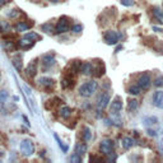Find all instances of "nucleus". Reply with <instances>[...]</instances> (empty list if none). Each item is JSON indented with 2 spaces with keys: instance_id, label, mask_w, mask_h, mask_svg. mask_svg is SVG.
Listing matches in <instances>:
<instances>
[{
  "instance_id": "nucleus-28",
  "label": "nucleus",
  "mask_w": 163,
  "mask_h": 163,
  "mask_svg": "<svg viewBox=\"0 0 163 163\" xmlns=\"http://www.w3.org/2000/svg\"><path fill=\"white\" fill-rule=\"evenodd\" d=\"M129 93L134 94V96L139 94L140 93V87L139 86H131V87H129Z\"/></svg>"
},
{
  "instance_id": "nucleus-38",
  "label": "nucleus",
  "mask_w": 163,
  "mask_h": 163,
  "mask_svg": "<svg viewBox=\"0 0 163 163\" xmlns=\"http://www.w3.org/2000/svg\"><path fill=\"white\" fill-rule=\"evenodd\" d=\"M148 133H149V135H151V136H155V131H153V130H149Z\"/></svg>"
},
{
  "instance_id": "nucleus-14",
  "label": "nucleus",
  "mask_w": 163,
  "mask_h": 163,
  "mask_svg": "<svg viewBox=\"0 0 163 163\" xmlns=\"http://www.w3.org/2000/svg\"><path fill=\"white\" fill-rule=\"evenodd\" d=\"M105 65H103V62L101 61V60H98L97 61V65H96V68L93 69V72H94V74H96V76L97 78H100V76H102L103 74H105Z\"/></svg>"
},
{
  "instance_id": "nucleus-25",
  "label": "nucleus",
  "mask_w": 163,
  "mask_h": 163,
  "mask_svg": "<svg viewBox=\"0 0 163 163\" xmlns=\"http://www.w3.org/2000/svg\"><path fill=\"white\" fill-rule=\"evenodd\" d=\"M10 30V26L5 20H0V32H8Z\"/></svg>"
},
{
  "instance_id": "nucleus-32",
  "label": "nucleus",
  "mask_w": 163,
  "mask_h": 163,
  "mask_svg": "<svg viewBox=\"0 0 163 163\" xmlns=\"http://www.w3.org/2000/svg\"><path fill=\"white\" fill-rule=\"evenodd\" d=\"M8 96H9V93L6 90H0V103L5 102V100L8 98Z\"/></svg>"
},
{
  "instance_id": "nucleus-3",
  "label": "nucleus",
  "mask_w": 163,
  "mask_h": 163,
  "mask_svg": "<svg viewBox=\"0 0 163 163\" xmlns=\"http://www.w3.org/2000/svg\"><path fill=\"white\" fill-rule=\"evenodd\" d=\"M69 28H70V19L68 17H61L55 27V32L56 33H64V32L69 31Z\"/></svg>"
},
{
  "instance_id": "nucleus-19",
  "label": "nucleus",
  "mask_w": 163,
  "mask_h": 163,
  "mask_svg": "<svg viewBox=\"0 0 163 163\" xmlns=\"http://www.w3.org/2000/svg\"><path fill=\"white\" fill-rule=\"evenodd\" d=\"M153 16H154V18L158 20V22H161V23H163V10H161L158 6H154L153 8Z\"/></svg>"
},
{
  "instance_id": "nucleus-5",
  "label": "nucleus",
  "mask_w": 163,
  "mask_h": 163,
  "mask_svg": "<svg viewBox=\"0 0 163 163\" xmlns=\"http://www.w3.org/2000/svg\"><path fill=\"white\" fill-rule=\"evenodd\" d=\"M113 148H115V144H113V141L110 140V139H103L101 141V144H100V151L106 155H108L110 153H112Z\"/></svg>"
},
{
  "instance_id": "nucleus-33",
  "label": "nucleus",
  "mask_w": 163,
  "mask_h": 163,
  "mask_svg": "<svg viewBox=\"0 0 163 163\" xmlns=\"http://www.w3.org/2000/svg\"><path fill=\"white\" fill-rule=\"evenodd\" d=\"M144 122L147 125H153L155 122H158V120H157V117H148V119H144Z\"/></svg>"
},
{
  "instance_id": "nucleus-9",
  "label": "nucleus",
  "mask_w": 163,
  "mask_h": 163,
  "mask_svg": "<svg viewBox=\"0 0 163 163\" xmlns=\"http://www.w3.org/2000/svg\"><path fill=\"white\" fill-rule=\"evenodd\" d=\"M153 103H154V106H157V107L163 108V92L162 90H157L153 94Z\"/></svg>"
},
{
  "instance_id": "nucleus-22",
  "label": "nucleus",
  "mask_w": 163,
  "mask_h": 163,
  "mask_svg": "<svg viewBox=\"0 0 163 163\" xmlns=\"http://www.w3.org/2000/svg\"><path fill=\"white\" fill-rule=\"evenodd\" d=\"M75 153L78 154H84V153H87V144L86 143H76L75 145Z\"/></svg>"
},
{
  "instance_id": "nucleus-16",
  "label": "nucleus",
  "mask_w": 163,
  "mask_h": 163,
  "mask_svg": "<svg viewBox=\"0 0 163 163\" xmlns=\"http://www.w3.org/2000/svg\"><path fill=\"white\" fill-rule=\"evenodd\" d=\"M122 108V101H121V98L120 97H116L115 98V101L112 102V105H111V111H113V112H119L120 110Z\"/></svg>"
},
{
  "instance_id": "nucleus-24",
  "label": "nucleus",
  "mask_w": 163,
  "mask_h": 163,
  "mask_svg": "<svg viewBox=\"0 0 163 163\" xmlns=\"http://www.w3.org/2000/svg\"><path fill=\"white\" fill-rule=\"evenodd\" d=\"M138 108V101L136 100H130L129 101V105H127V110L130 112H134Z\"/></svg>"
},
{
  "instance_id": "nucleus-34",
  "label": "nucleus",
  "mask_w": 163,
  "mask_h": 163,
  "mask_svg": "<svg viewBox=\"0 0 163 163\" xmlns=\"http://www.w3.org/2000/svg\"><path fill=\"white\" fill-rule=\"evenodd\" d=\"M82 30H83V27H82L80 24H75V26L72 27V31H73L74 33H79V32H82Z\"/></svg>"
},
{
  "instance_id": "nucleus-15",
  "label": "nucleus",
  "mask_w": 163,
  "mask_h": 163,
  "mask_svg": "<svg viewBox=\"0 0 163 163\" xmlns=\"http://www.w3.org/2000/svg\"><path fill=\"white\" fill-rule=\"evenodd\" d=\"M33 26V22H19L17 26H16V30L19 31V32H24V31H28L30 28Z\"/></svg>"
},
{
  "instance_id": "nucleus-6",
  "label": "nucleus",
  "mask_w": 163,
  "mask_h": 163,
  "mask_svg": "<svg viewBox=\"0 0 163 163\" xmlns=\"http://www.w3.org/2000/svg\"><path fill=\"white\" fill-rule=\"evenodd\" d=\"M151 84H152V80H151V75L149 74L144 73V74L140 75L139 80H138V86L140 87V89H148L151 87Z\"/></svg>"
},
{
  "instance_id": "nucleus-35",
  "label": "nucleus",
  "mask_w": 163,
  "mask_h": 163,
  "mask_svg": "<svg viewBox=\"0 0 163 163\" xmlns=\"http://www.w3.org/2000/svg\"><path fill=\"white\" fill-rule=\"evenodd\" d=\"M19 14H20V12H19L18 9H13V10L9 13V17H10V18H17Z\"/></svg>"
},
{
  "instance_id": "nucleus-20",
  "label": "nucleus",
  "mask_w": 163,
  "mask_h": 163,
  "mask_svg": "<svg viewBox=\"0 0 163 163\" xmlns=\"http://www.w3.org/2000/svg\"><path fill=\"white\" fill-rule=\"evenodd\" d=\"M13 65H14V68H16L18 72H20L22 70V68H23V61H22V58L18 55V56H16V58L13 59Z\"/></svg>"
},
{
  "instance_id": "nucleus-11",
  "label": "nucleus",
  "mask_w": 163,
  "mask_h": 163,
  "mask_svg": "<svg viewBox=\"0 0 163 163\" xmlns=\"http://www.w3.org/2000/svg\"><path fill=\"white\" fill-rule=\"evenodd\" d=\"M55 64V58H54V55L51 54H47L44 56V59H42V65H44V69H48V68H51L52 65Z\"/></svg>"
},
{
  "instance_id": "nucleus-31",
  "label": "nucleus",
  "mask_w": 163,
  "mask_h": 163,
  "mask_svg": "<svg viewBox=\"0 0 163 163\" xmlns=\"http://www.w3.org/2000/svg\"><path fill=\"white\" fill-rule=\"evenodd\" d=\"M154 86H155V87H163V75H159V76L155 78Z\"/></svg>"
},
{
  "instance_id": "nucleus-13",
  "label": "nucleus",
  "mask_w": 163,
  "mask_h": 163,
  "mask_svg": "<svg viewBox=\"0 0 163 163\" xmlns=\"http://www.w3.org/2000/svg\"><path fill=\"white\" fill-rule=\"evenodd\" d=\"M93 65H92V62H84L82 64V68H80V72L84 74V75H90L93 74Z\"/></svg>"
},
{
  "instance_id": "nucleus-7",
  "label": "nucleus",
  "mask_w": 163,
  "mask_h": 163,
  "mask_svg": "<svg viewBox=\"0 0 163 163\" xmlns=\"http://www.w3.org/2000/svg\"><path fill=\"white\" fill-rule=\"evenodd\" d=\"M38 84L40 86H42L46 90H50L54 88L55 86V80L52 79V78H48V76H42L38 79Z\"/></svg>"
},
{
  "instance_id": "nucleus-4",
  "label": "nucleus",
  "mask_w": 163,
  "mask_h": 163,
  "mask_svg": "<svg viewBox=\"0 0 163 163\" xmlns=\"http://www.w3.org/2000/svg\"><path fill=\"white\" fill-rule=\"evenodd\" d=\"M120 38H121V34L116 31H107L105 33V41L107 45H116Z\"/></svg>"
},
{
  "instance_id": "nucleus-30",
  "label": "nucleus",
  "mask_w": 163,
  "mask_h": 163,
  "mask_svg": "<svg viewBox=\"0 0 163 163\" xmlns=\"http://www.w3.org/2000/svg\"><path fill=\"white\" fill-rule=\"evenodd\" d=\"M26 37H27V38H30V40H32V41H36V40H41V37L38 36V34H36V33H34V32L27 33V34H26Z\"/></svg>"
},
{
  "instance_id": "nucleus-27",
  "label": "nucleus",
  "mask_w": 163,
  "mask_h": 163,
  "mask_svg": "<svg viewBox=\"0 0 163 163\" xmlns=\"http://www.w3.org/2000/svg\"><path fill=\"white\" fill-rule=\"evenodd\" d=\"M54 138H55V139H56V141L59 143V145H60V148L62 149V152H68V145H64V143L61 141V139L59 138L58 134H54Z\"/></svg>"
},
{
  "instance_id": "nucleus-8",
  "label": "nucleus",
  "mask_w": 163,
  "mask_h": 163,
  "mask_svg": "<svg viewBox=\"0 0 163 163\" xmlns=\"http://www.w3.org/2000/svg\"><path fill=\"white\" fill-rule=\"evenodd\" d=\"M110 102V93H107V92H105V93L98 98V101H97V107L98 110H103L107 107V105Z\"/></svg>"
},
{
  "instance_id": "nucleus-10",
  "label": "nucleus",
  "mask_w": 163,
  "mask_h": 163,
  "mask_svg": "<svg viewBox=\"0 0 163 163\" xmlns=\"http://www.w3.org/2000/svg\"><path fill=\"white\" fill-rule=\"evenodd\" d=\"M37 73V62L36 60H33L32 62L28 64V66L26 68V74L30 76V78H33Z\"/></svg>"
},
{
  "instance_id": "nucleus-23",
  "label": "nucleus",
  "mask_w": 163,
  "mask_h": 163,
  "mask_svg": "<svg viewBox=\"0 0 163 163\" xmlns=\"http://www.w3.org/2000/svg\"><path fill=\"white\" fill-rule=\"evenodd\" d=\"M134 144H135V140H134L133 138H124L122 139V147L125 148V149H130Z\"/></svg>"
},
{
  "instance_id": "nucleus-26",
  "label": "nucleus",
  "mask_w": 163,
  "mask_h": 163,
  "mask_svg": "<svg viewBox=\"0 0 163 163\" xmlns=\"http://www.w3.org/2000/svg\"><path fill=\"white\" fill-rule=\"evenodd\" d=\"M42 31H45V32H47V33H52V32H55V28L52 27V24H50V23H47V24H42Z\"/></svg>"
},
{
  "instance_id": "nucleus-17",
  "label": "nucleus",
  "mask_w": 163,
  "mask_h": 163,
  "mask_svg": "<svg viewBox=\"0 0 163 163\" xmlns=\"http://www.w3.org/2000/svg\"><path fill=\"white\" fill-rule=\"evenodd\" d=\"M59 112H60V116L62 119H69L70 115H72V108H70L69 106H61Z\"/></svg>"
},
{
  "instance_id": "nucleus-37",
  "label": "nucleus",
  "mask_w": 163,
  "mask_h": 163,
  "mask_svg": "<svg viewBox=\"0 0 163 163\" xmlns=\"http://www.w3.org/2000/svg\"><path fill=\"white\" fill-rule=\"evenodd\" d=\"M8 2H9V0H0V6H3L4 4H6Z\"/></svg>"
},
{
  "instance_id": "nucleus-40",
  "label": "nucleus",
  "mask_w": 163,
  "mask_h": 163,
  "mask_svg": "<svg viewBox=\"0 0 163 163\" xmlns=\"http://www.w3.org/2000/svg\"><path fill=\"white\" fill-rule=\"evenodd\" d=\"M51 2H54V3H59V2H61V0H51Z\"/></svg>"
},
{
  "instance_id": "nucleus-12",
  "label": "nucleus",
  "mask_w": 163,
  "mask_h": 163,
  "mask_svg": "<svg viewBox=\"0 0 163 163\" xmlns=\"http://www.w3.org/2000/svg\"><path fill=\"white\" fill-rule=\"evenodd\" d=\"M33 45H34V41L30 40V38H27V37H24V38H22V40L18 41V46H19L20 48H24V50H28V48L33 47Z\"/></svg>"
},
{
  "instance_id": "nucleus-1",
  "label": "nucleus",
  "mask_w": 163,
  "mask_h": 163,
  "mask_svg": "<svg viewBox=\"0 0 163 163\" xmlns=\"http://www.w3.org/2000/svg\"><path fill=\"white\" fill-rule=\"evenodd\" d=\"M96 90H97V82L90 80V82L82 84L80 88H79V94L82 97H90Z\"/></svg>"
},
{
  "instance_id": "nucleus-39",
  "label": "nucleus",
  "mask_w": 163,
  "mask_h": 163,
  "mask_svg": "<svg viewBox=\"0 0 163 163\" xmlns=\"http://www.w3.org/2000/svg\"><path fill=\"white\" fill-rule=\"evenodd\" d=\"M153 30H154V31H159V32L162 31V30H161V28H157V27H153Z\"/></svg>"
},
{
  "instance_id": "nucleus-29",
  "label": "nucleus",
  "mask_w": 163,
  "mask_h": 163,
  "mask_svg": "<svg viewBox=\"0 0 163 163\" xmlns=\"http://www.w3.org/2000/svg\"><path fill=\"white\" fill-rule=\"evenodd\" d=\"M70 162H72V163H80V162H82V158H80V154H78V153L73 154V155H72V157H70Z\"/></svg>"
},
{
  "instance_id": "nucleus-2",
  "label": "nucleus",
  "mask_w": 163,
  "mask_h": 163,
  "mask_svg": "<svg viewBox=\"0 0 163 163\" xmlns=\"http://www.w3.org/2000/svg\"><path fill=\"white\" fill-rule=\"evenodd\" d=\"M19 148H20V153L26 155V157H30V155H32L34 153V145L32 143V140H30V139L22 140Z\"/></svg>"
},
{
  "instance_id": "nucleus-36",
  "label": "nucleus",
  "mask_w": 163,
  "mask_h": 163,
  "mask_svg": "<svg viewBox=\"0 0 163 163\" xmlns=\"http://www.w3.org/2000/svg\"><path fill=\"white\" fill-rule=\"evenodd\" d=\"M121 4L125 6H133L135 3H134V0H121Z\"/></svg>"
},
{
  "instance_id": "nucleus-41",
  "label": "nucleus",
  "mask_w": 163,
  "mask_h": 163,
  "mask_svg": "<svg viewBox=\"0 0 163 163\" xmlns=\"http://www.w3.org/2000/svg\"><path fill=\"white\" fill-rule=\"evenodd\" d=\"M0 78H2V75H0Z\"/></svg>"
},
{
  "instance_id": "nucleus-21",
  "label": "nucleus",
  "mask_w": 163,
  "mask_h": 163,
  "mask_svg": "<svg viewBox=\"0 0 163 163\" xmlns=\"http://www.w3.org/2000/svg\"><path fill=\"white\" fill-rule=\"evenodd\" d=\"M60 103H61V100H60V98H52V100H50V101L46 102L45 107H46L47 110H51L54 106H59Z\"/></svg>"
},
{
  "instance_id": "nucleus-18",
  "label": "nucleus",
  "mask_w": 163,
  "mask_h": 163,
  "mask_svg": "<svg viewBox=\"0 0 163 163\" xmlns=\"http://www.w3.org/2000/svg\"><path fill=\"white\" fill-rule=\"evenodd\" d=\"M90 139H92V131H90L89 127L84 126V127H83V130H82V140L87 143V141H89Z\"/></svg>"
}]
</instances>
